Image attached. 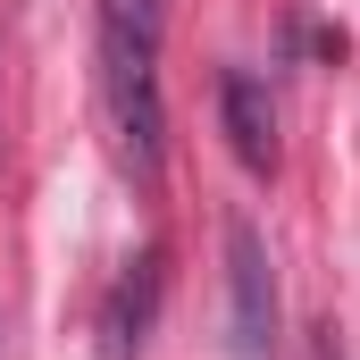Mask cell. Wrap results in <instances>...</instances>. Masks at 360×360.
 Masks as SVG:
<instances>
[{
	"instance_id": "1",
	"label": "cell",
	"mask_w": 360,
	"mask_h": 360,
	"mask_svg": "<svg viewBox=\"0 0 360 360\" xmlns=\"http://www.w3.org/2000/svg\"><path fill=\"white\" fill-rule=\"evenodd\" d=\"M160 42L134 34L117 8L101 17V92H109V126H117V151L126 168L151 184L160 176V151H168V109H160V76H151Z\"/></svg>"
},
{
	"instance_id": "2",
	"label": "cell",
	"mask_w": 360,
	"mask_h": 360,
	"mask_svg": "<svg viewBox=\"0 0 360 360\" xmlns=\"http://www.w3.org/2000/svg\"><path fill=\"white\" fill-rule=\"evenodd\" d=\"M226 360H276V260L252 218H226Z\"/></svg>"
},
{
	"instance_id": "3",
	"label": "cell",
	"mask_w": 360,
	"mask_h": 360,
	"mask_svg": "<svg viewBox=\"0 0 360 360\" xmlns=\"http://www.w3.org/2000/svg\"><path fill=\"white\" fill-rule=\"evenodd\" d=\"M218 117H226V143L252 176H276V109H269V84L252 68H226L218 76Z\"/></svg>"
},
{
	"instance_id": "4",
	"label": "cell",
	"mask_w": 360,
	"mask_h": 360,
	"mask_svg": "<svg viewBox=\"0 0 360 360\" xmlns=\"http://www.w3.org/2000/svg\"><path fill=\"white\" fill-rule=\"evenodd\" d=\"M151 310H160V252H143L134 269L109 285V302H101V352H109V360H134L143 335H151Z\"/></svg>"
},
{
	"instance_id": "5",
	"label": "cell",
	"mask_w": 360,
	"mask_h": 360,
	"mask_svg": "<svg viewBox=\"0 0 360 360\" xmlns=\"http://www.w3.org/2000/svg\"><path fill=\"white\" fill-rule=\"evenodd\" d=\"M109 8H117V17H126L134 34H151V42L168 34V0H109Z\"/></svg>"
},
{
	"instance_id": "6",
	"label": "cell",
	"mask_w": 360,
	"mask_h": 360,
	"mask_svg": "<svg viewBox=\"0 0 360 360\" xmlns=\"http://www.w3.org/2000/svg\"><path fill=\"white\" fill-rule=\"evenodd\" d=\"M310 360H344V335H335V327H319V344H310Z\"/></svg>"
}]
</instances>
